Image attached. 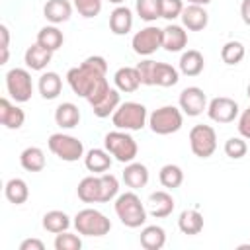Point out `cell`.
Here are the masks:
<instances>
[{"mask_svg": "<svg viewBox=\"0 0 250 250\" xmlns=\"http://www.w3.org/2000/svg\"><path fill=\"white\" fill-rule=\"evenodd\" d=\"M244 57H246V47H244L240 41H236V39L227 41V43L223 45V49H221V59H223V62L229 64V66H234V64L242 62Z\"/></svg>", "mask_w": 250, "mask_h": 250, "instance_id": "36", "label": "cell"}, {"mask_svg": "<svg viewBox=\"0 0 250 250\" xmlns=\"http://www.w3.org/2000/svg\"><path fill=\"white\" fill-rule=\"evenodd\" d=\"M20 250H45V244L39 238H25L20 242Z\"/></svg>", "mask_w": 250, "mask_h": 250, "instance_id": "46", "label": "cell"}, {"mask_svg": "<svg viewBox=\"0 0 250 250\" xmlns=\"http://www.w3.org/2000/svg\"><path fill=\"white\" fill-rule=\"evenodd\" d=\"M100 188H102V195H100V203H107L113 201L119 195V180L113 174H100Z\"/></svg>", "mask_w": 250, "mask_h": 250, "instance_id": "37", "label": "cell"}, {"mask_svg": "<svg viewBox=\"0 0 250 250\" xmlns=\"http://www.w3.org/2000/svg\"><path fill=\"white\" fill-rule=\"evenodd\" d=\"M4 195H6V199H8L10 203H14V205L25 203L27 197H29L27 182L21 180V178H12V180H8L6 186H4Z\"/></svg>", "mask_w": 250, "mask_h": 250, "instance_id": "33", "label": "cell"}, {"mask_svg": "<svg viewBox=\"0 0 250 250\" xmlns=\"http://www.w3.org/2000/svg\"><path fill=\"white\" fill-rule=\"evenodd\" d=\"M158 180L164 188L168 189H176L184 184V170L178 164H164L158 172Z\"/></svg>", "mask_w": 250, "mask_h": 250, "instance_id": "35", "label": "cell"}, {"mask_svg": "<svg viewBox=\"0 0 250 250\" xmlns=\"http://www.w3.org/2000/svg\"><path fill=\"white\" fill-rule=\"evenodd\" d=\"M246 96H248V100H250V84L246 86Z\"/></svg>", "mask_w": 250, "mask_h": 250, "instance_id": "50", "label": "cell"}, {"mask_svg": "<svg viewBox=\"0 0 250 250\" xmlns=\"http://www.w3.org/2000/svg\"><path fill=\"white\" fill-rule=\"evenodd\" d=\"M189 148L197 158H209L217 150V133L211 125H193L189 131Z\"/></svg>", "mask_w": 250, "mask_h": 250, "instance_id": "9", "label": "cell"}, {"mask_svg": "<svg viewBox=\"0 0 250 250\" xmlns=\"http://www.w3.org/2000/svg\"><path fill=\"white\" fill-rule=\"evenodd\" d=\"M47 146L57 158H61L64 162H76V160L84 158L82 141L72 135H66V133H53L47 141Z\"/></svg>", "mask_w": 250, "mask_h": 250, "instance_id": "7", "label": "cell"}, {"mask_svg": "<svg viewBox=\"0 0 250 250\" xmlns=\"http://www.w3.org/2000/svg\"><path fill=\"white\" fill-rule=\"evenodd\" d=\"M188 4H195V6H207V4H211V0H188Z\"/></svg>", "mask_w": 250, "mask_h": 250, "instance_id": "48", "label": "cell"}, {"mask_svg": "<svg viewBox=\"0 0 250 250\" xmlns=\"http://www.w3.org/2000/svg\"><path fill=\"white\" fill-rule=\"evenodd\" d=\"M6 90L10 94V98L16 104H23L31 100L33 94V82H31V74L27 68H10L6 72Z\"/></svg>", "mask_w": 250, "mask_h": 250, "instance_id": "8", "label": "cell"}, {"mask_svg": "<svg viewBox=\"0 0 250 250\" xmlns=\"http://www.w3.org/2000/svg\"><path fill=\"white\" fill-rule=\"evenodd\" d=\"M248 152V145L244 137H230L225 141V154L232 160H240L244 158Z\"/></svg>", "mask_w": 250, "mask_h": 250, "instance_id": "39", "label": "cell"}, {"mask_svg": "<svg viewBox=\"0 0 250 250\" xmlns=\"http://www.w3.org/2000/svg\"><path fill=\"white\" fill-rule=\"evenodd\" d=\"M111 123L121 131H141L148 123L146 107L139 102H123L111 115Z\"/></svg>", "mask_w": 250, "mask_h": 250, "instance_id": "3", "label": "cell"}, {"mask_svg": "<svg viewBox=\"0 0 250 250\" xmlns=\"http://www.w3.org/2000/svg\"><path fill=\"white\" fill-rule=\"evenodd\" d=\"M20 164L27 172H41L45 168V164H47L45 152L39 146H27L20 154Z\"/></svg>", "mask_w": 250, "mask_h": 250, "instance_id": "32", "label": "cell"}, {"mask_svg": "<svg viewBox=\"0 0 250 250\" xmlns=\"http://www.w3.org/2000/svg\"><path fill=\"white\" fill-rule=\"evenodd\" d=\"M51 59H53V51L41 47L39 43L29 45V47L25 49V55H23V62H25V66H27L29 70H37V72L45 70L47 64L51 62Z\"/></svg>", "mask_w": 250, "mask_h": 250, "instance_id": "19", "label": "cell"}, {"mask_svg": "<svg viewBox=\"0 0 250 250\" xmlns=\"http://www.w3.org/2000/svg\"><path fill=\"white\" fill-rule=\"evenodd\" d=\"M104 148L121 164L133 162L137 158V154H139L137 141L131 137L129 131H121V129L109 131L104 137Z\"/></svg>", "mask_w": 250, "mask_h": 250, "instance_id": "4", "label": "cell"}, {"mask_svg": "<svg viewBox=\"0 0 250 250\" xmlns=\"http://www.w3.org/2000/svg\"><path fill=\"white\" fill-rule=\"evenodd\" d=\"M207 115L211 121L221 123V125L232 123L238 117V104L232 98L217 96L207 104Z\"/></svg>", "mask_w": 250, "mask_h": 250, "instance_id": "12", "label": "cell"}, {"mask_svg": "<svg viewBox=\"0 0 250 250\" xmlns=\"http://www.w3.org/2000/svg\"><path fill=\"white\" fill-rule=\"evenodd\" d=\"M139 76H141V84L145 86H154V70H156V61L152 59H145L137 64Z\"/></svg>", "mask_w": 250, "mask_h": 250, "instance_id": "43", "label": "cell"}, {"mask_svg": "<svg viewBox=\"0 0 250 250\" xmlns=\"http://www.w3.org/2000/svg\"><path fill=\"white\" fill-rule=\"evenodd\" d=\"M105 74H107V61L102 55H92L66 72V82L76 96L92 104L111 88Z\"/></svg>", "mask_w": 250, "mask_h": 250, "instance_id": "1", "label": "cell"}, {"mask_svg": "<svg viewBox=\"0 0 250 250\" xmlns=\"http://www.w3.org/2000/svg\"><path fill=\"white\" fill-rule=\"evenodd\" d=\"M74 229L82 236H104L111 230V221L98 209L86 207L74 215Z\"/></svg>", "mask_w": 250, "mask_h": 250, "instance_id": "5", "label": "cell"}, {"mask_svg": "<svg viewBox=\"0 0 250 250\" xmlns=\"http://www.w3.org/2000/svg\"><path fill=\"white\" fill-rule=\"evenodd\" d=\"M205 68V59L197 49H188L180 57V72L184 76H199Z\"/></svg>", "mask_w": 250, "mask_h": 250, "instance_id": "25", "label": "cell"}, {"mask_svg": "<svg viewBox=\"0 0 250 250\" xmlns=\"http://www.w3.org/2000/svg\"><path fill=\"white\" fill-rule=\"evenodd\" d=\"M55 123L61 129H74L80 123V109L72 102H62L55 109Z\"/></svg>", "mask_w": 250, "mask_h": 250, "instance_id": "26", "label": "cell"}, {"mask_svg": "<svg viewBox=\"0 0 250 250\" xmlns=\"http://www.w3.org/2000/svg\"><path fill=\"white\" fill-rule=\"evenodd\" d=\"M107 2H111V4H117V6H121L125 0H107Z\"/></svg>", "mask_w": 250, "mask_h": 250, "instance_id": "49", "label": "cell"}, {"mask_svg": "<svg viewBox=\"0 0 250 250\" xmlns=\"http://www.w3.org/2000/svg\"><path fill=\"white\" fill-rule=\"evenodd\" d=\"M76 195L82 203H100L102 188H100V174L96 176H86L78 182Z\"/></svg>", "mask_w": 250, "mask_h": 250, "instance_id": "24", "label": "cell"}, {"mask_svg": "<svg viewBox=\"0 0 250 250\" xmlns=\"http://www.w3.org/2000/svg\"><path fill=\"white\" fill-rule=\"evenodd\" d=\"M35 43H39L41 47H45V49H49V51L55 53V51H59V49L62 47L64 35H62V31H61L57 25L51 23V25H45V27L39 29Z\"/></svg>", "mask_w": 250, "mask_h": 250, "instance_id": "31", "label": "cell"}, {"mask_svg": "<svg viewBox=\"0 0 250 250\" xmlns=\"http://www.w3.org/2000/svg\"><path fill=\"white\" fill-rule=\"evenodd\" d=\"M139 240L145 250H160L166 244V230L158 225H146L143 227Z\"/></svg>", "mask_w": 250, "mask_h": 250, "instance_id": "29", "label": "cell"}, {"mask_svg": "<svg viewBox=\"0 0 250 250\" xmlns=\"http://www.w3.org/2000/svg\"><path fill=\"white\" fill-rule=\"evenodd\" d=\"M72 8L74 6L68 0H47L43 6V16L53 25H59V23H64L70 20Z\"/></svg>", "mask_w": 250, "mask_h": 250, "instance_id": "18", "label": "cell"}, {"mask_svg": "<svg viewBox=\"0 0 250 250\" xmlns=\"http://www.w3.org/2000/svg\"><path fill=\"white\" fill-rule=\"evenodd\" d=\"M184 125V113L176 105H162L148 115V127L154 135L178 133Z\"/></svg>", "mask_w": 250, "mask_h": 250, "instance_id": "6", "label": "cell"}, {"mask_svg": "<svg viewBox=\"0 0 250 250\" xmlns=\"http://www.w3.org/2000/svg\"><path fill=\"white\" fill-rule=\"evenodd\" d=\"M188 45V31L184 25L178 23H168L162 29V49L168 53H180Z\"/></svg>", "mask_w": 250, "mask_h": 250, "instance_id": "13", "label": "cell"}, {"mask_svg": "<svg viewBox=\"0 0 250 250\" xmlns=\"http://www.w3.org/2000/svg\"><path fill=\"white\" fill-rule=\"evenodd\" d=\"M176 203H174V197L164 191V189H158V191H152L148 195V201H146V211L154 217V219H164L168 215H172Z\"/></svg>", "mask_w": 250, "mask_h": 250, "instance_id": "14", "label": "cell"}, {"mask_svg": "<svg viewBox=\"0 0 250 250\" xmlns=\"http://www.w3.org/2000/svg\"><path fill=\"white\" fill-rule=\"evenodd\" d=\"M102 4H104V0H72L74 10H76L82 18H86V20L96 18V16L102 12Z\"/></svg>", "mask_w": 250, "mask_h": 250, "instance_id": "41", "label": "cell"}, {"mask_svg": "<svg viewBox=\"0 0 250 250\" xmlns=\"http://www.w3.org/2000/svg\"><path fill=\"white\" fill-rule=\"evenodd\" d=\"M0 37H2V43H0V51H2L0 64H6L8 62V57H10V29L4 23L0 25Z\"/></svg>", "mask_w": 250, "mask_h": 250, "instance_id": "44", "label": "cell"}, {"mask_svg": "<svg viewBox=\"0 0 250 250\" xmlns=\"http://www.w3.org/2000/svg\"><path fill=\"white\" fill-rule=\"evenodd\" d=\"M180 80V70L168 62H156V70H154V86H162V88H170L176 86Z\"/></svg>", "mask_w": 250, "mask_h": 250, "instance_id": "34", "label": "cell"}, {"mask_svg": "<svg viewBox=\"0 0 250 250\" xmlns=\"http://www.w3.org/2000/svg\"><path fill=\"white\" fill-rule=\"evenodd\" d=\"M109 29L113 35H127L133 29V12L127 6H117L109 14Z\"/></svg>", "mask_w": 250, "mask_h": 250, "instance_id": "21", "label": "cell"}, {"mask_svg": "<svg viewBox=\"0 0 250 250\" xmlns=\"http://www.w3.org/2000/svg\"><path fill=\"white\" fill-rule=\"evenodd\" d=\"M37 88H39V94L43 100H55V98H59V94L62 90V78L53 70L43 72L39 76Z\"/></svg>", "mask_w": 250, "mask_h": 250, "instance_id": "27", "label": "cell"}, {"mask_svg": "<svg viewBox=\"0 0 250 250\" xmlns=\"http://www.w3.org/2000/svg\"><path fill=\"white\" fill-rule=\"evenodd\" d=\"M178 105L184 115L188 117H197L203 111H207V96L199 86H188L180 92Z\"/></svg>", "mask_w": 250, "mask_h": 250, "instance_id": "11", "label": "cell"}, {"mask_svg": "<svg viewBox=\"0 0 250 250\" xmlns=\"http://www.w3.org/2000/svg\"><path fill=\"white\" fill-rule=\"evenodd\" d=\"M135 10L143 21H156L160 18V0H137Z\"/></svg>", "mask_w": 250, "mask_h": 250, "instance_id": "38", "label": "cell"}, {"mask_svg": "<svg viewBox=\"0 0 250 250\" xmlns=\"http://www.w3.org/2000/svg\"><path fill=\"white\" fill-rule=\"evenodd\" d=\"M111 162H113V158L105 148H90L84 154V166L94 174L107 172L111 168Z\"/></svg>", "mask_w": 250, "mask_h": 250, "instance_id": "23", "label": "cell"}, {"mask_svg": "<svg viewBox=\"0 0 250 250\" xmlns=\"http://www.w3.org/2000/svg\"><path fill=\"white\" fill-rule=\"evenodd\" d=\"M0 123L6 129H20L25 123V111L21 107H18L16 104H12L8 98L0 100Z\"/></svg>", "mask_w": 250, "mask_h": 250, "instance_id": "17", "label": "cell"}, {"mask_svg": "<svg viewBox=\"0 0 250 250\" xmlns=\"http://www.w3.org/2000/svg\"><path fill=\"white\" fill-rule=\"evenodd\" d=\"M113 82H115V88L119 92H135L139 86H141V76H139V70L137 66H121L115 70L113 74Z\"/></svg>", "mask_w": 250, "mask_h": 250, "instance_id": "22", "label": "cell"}, {"mask_svg": "<svg viewBox=\"0 0 250 250\" xmlns=\"http://www.w3.org/2000/svg\"><path fill=\"white\" fill-rule=\"evenodd\" d=\"M121 178H123L127 188L141 189V188H145L148 184V168L143 162H135L133 160V162L125 164V170H123Z\"/></svg>", "mask_w": 250, "mask_h": 250, "instance_id": "20", "label": "cell"}, {"mask_svg": "<svg viewBox=\"0 0 250 250\" xmlns=\"http://www.w3.org/2000/svg\"><path fill=\"white\" fill-rule=\"evenodd\" d=\"M238 133L240 137H244L246 141H250V107H246L240 115H238Z\"/></svg>", "mask_w": 250, "mask_h": 250, "instance_id": "45", "label": "cell"}, {"mask_svg": "<svg viewBox=\"0 0 250 250\" xmlns=\"http://www.w3.org/2000/svg\"><path fill=\"white\" fill-rule=\"evenodd\" d=\"M178 229L182 230V234H188V236L199 234L203 230V215L197 209L182 211L178 217Z\"/></svg>", "mask_w": 250, "mask_h": 250, "instance_id": "28", "label": "cell"}, {"mask_svg": "<svg viewBox=\"0 0 250 250\" xmlns=\"http://www.w3.org/2000/svg\"><path fill=\"white\" fill-rule=\"evenodd\" d=\"M240 18L250 27V0H242V4H240Z\"/></svg>", "mask_w": 250, "mask_h": 250, "instance_id": "47", "label": "cell"}, {"mask_svg": "<svg viewBox=\"0 0 250 250\" xmlns=\"http://www.w3.org/2000/svg\"><path fill=\"white\" fill-rule=\"evenodd\" d=\"M119 104H121L119 90H117V88H109V90H107V92H104L96 102H92V104H90V107H92V111H94V115H96V117L104 119V117L113 115V111L119 107Z\"/></svg>", "mask_w": 250, "mask_h": 250, "instance_id": "16", "label": "cell"}, {"mask_svg": "<svg viewBox=\"0 0 250 250\" xmlns=\"http://www.w3.org/2000/svg\"><path fill=\"white\" fill-rule=\"evenodd\" d=\"M113 209H115V215L117 219L127 227V229H139L146 223V207L143 205L141 197L135 193V189L131 191H125V193H119L115 197V203H113Z\"/></svg>", "mask_w": 250, "mask_h": 250, "instance_id": "2", "label": "cell"}, {"mask_svg": "<svg viewBox=\"0 0 250 250\" xmlns=\"http://www.w3.org/2000/svg\"><path fill=\"white\" fill-rule=\"evenodd\" d=\"M55 250H80L82 248V240L78 234H72L68 230L64 232H59L55 236V242H53Z\"/></svg>", "mask_w": 250, "mask_h": 250, "instance_id": "40", "label": "cell"}, {"mask_svg": "<svg viewBox=\"0 0 250 250\" xmlns=\"http://www.w3.org/2000/svg\"><path fill=\"white\" fill-rule=\"evenodd\" d=\"M182 10H184V0H160V18L168 21L180 18Z\"/></svg>", "mask_w": 250, "mask_h": 250, "instance_id": "42", "label": "cell"}, {"mask_svg": "<svg viewBox=\"0 0 250 250\" xmlns=\"http://www.w3.org/2000/svg\"><path fill=\"white\" fill-rule=\"evenodd\" d=\"M180 20H182V25H184L188 31H201V29H205L207 23H209V14H207L205 6L188 4V6H184Z\"/></svg>", "mask_w": 250, "mask_h": 250, "instance_id": "15", "label": "cell"}, {"mask_svg": "<svg viewBox=\"0 0 250 250\" xmlns=\"http://www.w3.org/2000/svg\"><path fill=\"white\" fill-rule=\"evenodd\" d=\"M41 225H43V229H45L47 232L59 234V232L68 230L70 225H72V221H70V217H68L64 211H61V209H53V211H47V213L43 215Z\"/></svg>", "mask_w": 250, "mask_h": 250, "instance_id": "30", "label": "cell"}, {"mask_svg": "<svg viewBox=\"0 0 250 250\" xmlns=\"http://www.w3.org/2000/svg\"><path fill=\"white\" fill-rule=\"evenodd\" d=\"M131 47L141 57H150L162 47V29L156 25H146L137 31L131 39Z\"/></svg>", "mask_w": 250, "mask_h": 250, "instance_id": "10", "label": "cell"}]
</instances>
